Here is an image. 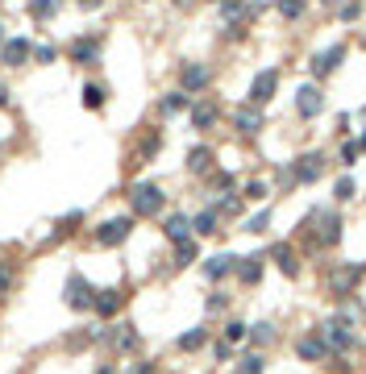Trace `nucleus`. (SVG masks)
I'll use <instances>...</instances> for the list:
<instances>
[{
	"mask_svg": "<svg viewBox=\"0 0 366 374\" xmlns=\"http://www.w3.org/2000/svg\"><path fill=\"white\" fill-rule=\"evenodd\" d=\"M8 283L13 279H8V271H4V262H0V291H8Z\"/></svg>",
	"mask_w": 366,
	"mask_h": 374,
	"instance_id": "nucleus-43",
	"label": "nucleus"
},
{
	"mask_svg": "<svg viewBox=\"0 0 366 374\" xmlns=\"http://www.w3.org/2000/svg\"><path fill=\"white\" fill-rule=\"evenodd\" d=\"M183 108H187V92L163 96V112H167V117H175V112H183Z\"/></svg>",
	"mask_w": 366,
	"mask_h": 374,
	"instance_id": "nucleus-27",
	"label": "nucleus"
},
{
	"mask_svg": "<svg viewBox=\"0 0 366 374\" xmlns=\"http://www.w3.org/2000/svg\"><path fill=\"white\" fill-rule=\"evenodd\" d=\"M191 262H196V241L187 237V241L175 245V266H191Z\"/></svg>",
	"mask_w": 366,
	"mask_h": 374,
	"instance_id": "nucleus-26",
	"label": "nucleus"
},
{
	"mask_svg": "<svg viewBox=\"0 0 366 374\" xmlns=\"http://www.w3.org/2000/svg\"><path fill=\"white\" fill-rule=\"evenodd\" d=\"M267 366H263V354H246L241 362H237V374H263Z\"/></svg>",
	"mask_w": 366,
	"mask_h": 374,
	"instance_id": "nucleus-29",
	"label": "nucleus"
},
{
	"mask_svg": "<svg viewBox=\"0 0 366 374\" xmlns=\"http://www.w3.org/2000/svg\"><path fill=\"white\" fill-rule=\"evenodd\" d=\"M80 4H84V8H92V4H100V0H80Z\"/></svg>",
	"mask_w": 366,
	"mask_h": 374,
	"instance_id": "nucleus-46",
	"label": "nucleus"
},
{
	"mask_svg": "<svg viewBox=\"0 0 366 374\" xmlns=\"http://www.w3.org/2000/svg\"><path fill=\"white\" fill-rule=\"evenodd\" d=\"M71 58H75V63H84V67H92V63L100 58V42H92V38H80V42L71 46Z\"/></svg>",
	"mask_w": 366,
	"mask_h": 374,
	"instance_id": "nucleus-21",
	"label": "nucleus"
},
{
	"mask_svg": "<svg viewBox=\"0 0 366 374\" xmlns=\"http://www.w3.org/2000/svg\"><path fill=\"white\" fill-rule=\"evenodd\" d=\"M250 337V325H241V321H229L225 325V341L229 345H237V341H246Z\"/></svg>",
	"mask_w": 366,
	"mask_h": 374,
	"instance_id": "nucleus-30",
	"label": "nucleus"
},
{
	"mask_svg": "<svg viewBox=\"0 0 366 374\" xmlns=\"http://www.w3.org/2000/svg\"><path fill=\"white\" fill-rule=\"evenodd\" d=\"M204 341H208V328H191V333L179 337V349H200Z\"/></svg>",
	"mask_w": 366,
	"mask_h": 374,
	"instance_id": "nucleus-28",
	"label": "nucleus"
},
{
	"mask_svg": "<svg viewBox=\"0 0 366 374\" xmlns=\"http://www.w3.org/2000/svg\"><path fill=\"white\" fill-rule=\"evenodd\" d=\"M130 233H134V217H113V221H104L96 229V241L100 245H121Z\"/></svg>",
	"mask_w": 366,
	"mask_h": 374,
	"instance_id": "nucleus-4",
	"label": "nucleus"
},
{
	"mask_svg": "<svg viewBox=\"0 0 366 374\" xmlns=\"http://www.w3.org/2000/svg\"><path fill=\"white\" fill-rule=\"evenodd\" d=\"M274 88H279V71H258V75H254V84H250V104H254V108H263V104L274 96Z\"/></svg>",
	"mask_w": 366,
	"mask_h": 374,
	"instance_id": "nucleus-6",
	"label": "nucleus"
},
{
	"mask_svg": "<svg viewBox=\"0 0 366 374\" xmlns=\"http://www.w3.org/2000/svg\"><path fill=\"white\" fill-rule=\"evenodd\" d=\"M204 275H208V279L237 275V258H233V254H217V258H208V262H204Z\"/></svg>",
	"mask_w": 366,
	"mask_h": 374,
	"instance_id": "nucleus-18",
	"label": "nucleus"
},
{
	"mask_svg": "<svg viewBox=\"0 0 366 374\" xmlns=\"http://www.w3.org/2000/svg\"><path fill=\"white\" fill-rule=\"evenodd\" d=\"M179 79H183V92H204L213 75H208V67H204V63H187Z\"/></svg>",
	"mask_w": 366,
	"mask_h": 374,
	"instance_id": "nucleus-13",
	"label": "nucleus"
},
{
	"mask_svg": "<svg viewBox=\"0 0 366 374\" xmlns=\"http://www.w3.org/2000/svg\"><path fill=\"white\" fill-rule=\"evenodd\" d=\"M34 58H38V63H50V58H54V50H50V46H38V50H34Z\"/></svg>",
	"mask_w": 366,
	"mask_h": 374,
	"instance_id": "nucleus-40",
	"label": "nucleus"
},
{
	"mask_svg": "<svg viewBox=\"0 0 366 374\" xmlns=\"http://www.w3.org/2000/svg\"><path fill=\"white\" fill-rule=\"evenodd\" d=\"M308 229H313V241H317V245H333V241H341V212H333V208H317V212L308 217Z\"/></svg>",
	"mask_w": 366,
	"mask_h": 374,
	"instance_id": "nucleus-2",
	"label": "nucleus"
},
{
	"mask_svg": "<svg viewBox=\"0 0 366 374\" xmlns=\"http://www.w3.org/2000/svg\"><path fill=\"white\" fill-rule=\"evenodd\" d=\"M217 358H221V362H225V358H233V345H229V341H221V345H217Z\"/></svg>",
	"mask_w": 366,
	"mask_h": 374,
	"instance_id": "nucleus-41",
	"label": "nucleus"
},
{
	"mask_svg": "<svg viewBox=\"0 0 366 374\" xmlns=\"http://www.w3.org/2000/svg\"><path fill=\"white\" fill-rule=\"evenodd\" d=\"M117 308H121V291H117V287L96 291V299H92V312H96V316H117Z\"/></svg>",
	"mask_w": 366,
	"mask_h": 374,
	"instance_id": "nucleus-16",
	"label": "nucleus"
},
{
	"mask_svg": "<svg viewBox=\"0 0 366 374\" xmlns=\"http://www.w3.org/2000/svg\"><path fill=\"white\" fill-rule=\"evenodd\" d=\"M221 308H225V295H221V291H217V295H213V299H208V312H221Z\"/></svg>",
	"mask_w": 366,
	"mask_h": 374,
	"instance_id": "nucleus-39",
	"label": "nucleus"
},
{
	"mask_svg": "<svg viewBox=\"0 0 366 374\" xmlns=\"http://www.w3.org/2000/svg\"><path fill=\"white\" fill-rule=\"evenodd\" d=\"M320 171H324V158H320L317 150H313V154L296 158V167H291V179H296V183H317Z\"/></svg>",
	"mask_w": 366,
	"mask_h": 374,
	"instance_id": "nucleus-7",
	"label": "nucleus"
},
{
	"mask_svg": "<svg viewBox=\"0 0 366 374\" xmlns=\"http://www.w3.org/2000/svg\"><path fill=\"white\" fill-rule=\"evenodd\" d=\"M341 58H346V46H341V42H337V46H329V50H320L317 58H313V75H317V79L333 75V71L341 67Z\"/></svg>",
	"mask_w": 366,
	"mask_h": 374,
	"instance_id": "nucleus-9",
	"label": "nucleus"
},
{
	"mask_svg": "<svg viewBox=\"0 0 366 374\" xmlns=\"http://www.w3.org/2000/svg\"><path fill=\"white\" fill-rule=\"evenodd\" d=\"M217 117H221L217 104H196V108H191V125H196V129H213Z\"/></svg>",
	"mask_w": 366,
	"mask_h": 374,
	"instance_id": "nucleus-22",
	"label": "nucleus"
},
{
	"mask_svg": "<svg viewBox=\"0 0 366 374\" xmlns=\"http://www.w3.org/2000/svg\"><path fill=\"white\" fill-rule=\"evenodd\" d=\"M358 279H362V271H358V266H337V271L329 275V287H333V295H337V299H346V295L358 287Z\"/></svg>",
	"mask_w": 366,
	"mask_h": 374,
	"instance_id": "nucleus-8",
	"label": "nucleus"
},
{
	"mask_svg": "<svg viewBox=\"0 0 366 374\" xmlns=\"http://www.w3.org/2000/svg\"><path fill=\"white\" fill-rule=\"evenodd\" d=\"M320 341L329 345V354H333V349H337V354H341V349H350V345H354L350 321H337V316H333V321H324V325H320Z\"/></svg>",
	"mask_w": 366,
	"mask_h": 374,
	"instance_id": "nucleus-3",
	"label": "nucleus"
},
{
	"mask_svg": "<svg viewBox=\"0 0 366 374\" xmlns=\"http://www.w3.org/2000/svg\"><path fill=\"white\" fill-rule=\"evenodd\" d=\"M63 295H67V308H75V312H88L92 299H96V291L88 287V279H84V275H71Z\"/></svg>",
	"mask_w": 366,
	"mask_h": 374,
	"instance_id": "nucleus-5",
	"label": "nucleus"
},
{
	"mask_svg": "<svg viewBox=\"0 0 366 374\" xmlns=\"http://www.w3.org/2000/svg\"><path fill=\"white\" fill-rule=\"evenodd\" d=\"M296 354H300L304 362H324V358H329V345L320 341V333H308V337L296 341Z\"/></svg>",
	"mask_w": 366,
	"mask_h": 374,
	"instance_id": "nucleus-11",
	"label": "nucleus"
},
{
	"mask_svg": "<svg viewBox=\"0 0 366 374\" xmlns=\"http://www.w3.org/2000/svg\"><path fill=\"white\" fill-rule=\"evenodd\" d=\"M58 8V0H34V17H50Z\"/></svg>",
	"mask_w": 366,
	"mask_h": 374,
	"instance_id": "nucleus-36",
	"label": "nucleus"
},
{
	"mask_svg": "<svg viewBox=\"0 0 366 374\" xmlns=\"http://www.w3.org/2000/svg\"><path fill=\"white\" fill-rule=\"evenodd\" d=\"M320 108H324V96H320V88H300V92H296V112H300L304 121L320 117Z\"/></svg>",
	"mask_w": 366,
	"mask_h": 374,
	"instance_id": "nucleus-10",
	"label": "nucleus"
},
{
	"mask_svg": "<svg viewBox=\"0 0 366 374\" xmlns=\"http://www.w3.org/2000/svg\"><path fill=\"white\" fill-rule=\"evenodd\" d=\"M163 204H167V195H163L158 183H134L130 187V208H134V217H158Z\"/></svg>",
	"mask_w": 366,
	"mask_h": 374,
	"instance_id": "nucleus-1",
	"label": "nucleus"
},
{
	"mask_svg": "<svg viewBox=\"0 0 366 374\" xmlns=\"http://www.w3.org/2000/svg\"><path fill=\"white\" fill-rule=\"evenodd\" d=\"M263 195H267V183H263V179L246 183V200H263Z\"/></svg>",
	"mask_w": 366,
	"mask_h": 374,
	"instance_id": "nucleus-37",
	"label": "nucleus"
},
{
	"mask_svg": "<svg viewBox=\"0 0 366 374\" xmlns=\"http://www.w3.org/2000/svg\"><path fill=\"white\" fill-rule=\"evenodd\" d=\"M250 341H254V345H271V341H274V325H271V321L250 325Z\"/></svg>",
	"mask_w": 366,
	"mask_h": 374,
	"instance_id": "nucleus-25",
	"label": "nucleus"
},
{
	"mask_svg": "<svg viewBox=\"0 0 366 374\" xmlns=\"http://www.w3.org/2000/svg\"><path fill=\"white\" fill-rule=\"evenodd\" d=\"M233 125H237L246 138H254V134L263 129V112H258L254 104H246V108H237V112H233Z\"/></svg>",
	"mask_w": 366,
	"mask_h": 374,
	"instance_id": "nucleus-15",
	"label": "nucleus"
},
{
	"mask_svg": "<svg viewBox=\"0 0 366 374\" xmlns=\"http://www.w3.org/2000/svg\"><path fill=\"white\" fill-rule=\"evenodd\" d=\"M237 279L246 283V287H254V283L263 279V258H258V254H254V258H241V262H237Z\"/></svg>",
	"mask_w": 366,
	"mask_h": 374,
	"instance_id": "nucleus-20",
	"label": "nucleus"
},
{
	"mask_svg": "<svg viewBox=\"0 0 366 374\" xmlns=\"http://www.w3.org/2000/svg\"><path fill=\"white\" fill-rule=\"evenodd\" d=\"M96 374H117V370H113V366H100V370H96Z\"/></svg>",
	"mask_w": 366,
	"mask_h": 374,
	"instance_id": "nucleus-45",
	"label": "nucleus"
},
{
	"mask_svg": "<svg viewBox=\"0 0 366 374\" xmlns=\"http://www.w3.org/2000/svg\"><path fill=\"white\" fill-rule=\"evenodd\" d=\"M341 162H346V167L358 162V141H346V146H341Z\"/></svg>",
	"mask_w": 366,
	"mask_h": 374,
	"instance_id": "nucleus-35",
	"label": "nucleus"
},
{
	"mask_svg": "<svg viewBox=\"0 0 366 374\" xmlns=\"http://www.w3.org/2000/svg\"><path fill=\"white\" fill-rule=\"evenodd\" d=\"M100 104H104V88L100 84H88L84 88V108H100Z\"/></svg>",
	"mask_w": 366,
	"mask_h": 374,
	"instance_id": "nucleus-31",
	"label": "nucleus"
},
{
	"mask_svg": "<svg viewBox=\"0 0 366 374\" xmlns=\"http://www.w3.org/2000/svg\"><path fill=\"white\" fill-rule=\"evenodd\" d=\"M333 195H337V204L354 200V179H350V175H346V179H337V187H333Z\"/></svg>",
	"mask_w": 366,
	"mask_h": 374,
	"instance_id": "nucleus-33",
	"label": "nucleus"
},
{
	"mask_svg": "<svg viewBox=\"0 0 366 374\" xmlns=\"http://www.w3.org/2000/svg\"><path fill=\"white\" fill-rule=\"evenodd\" d=\"M4 96H8V92H4V88H0V104H4Z\"/></svg>",
	"mask_w": 366,
	"mask_h": 374,
	"instance_id": "nucleus-48",
	"label": "nucleus"
},
{
	"mask_svg": "<svg viewBox=\"0 0 366 374\" xmlns=\"http://www.w3.org/2000/svg\"><path fill=\"white\" fill-rule=\"evenodd\" d=\"M213 158H217V154H213L208 146H196V150L187 154V171H191V175H208V171H213Z\"/></svg>",
	"mask_w": 366,
	"mask_h": 374,
	"instance_id": "nucleus-19",
	"label": "nucleus"
},
{
	"mask_svg": "<svg viewBox=\"0 0 366 374\" xmlns=\"http://www.w3.org/2000/svg\"><path fill=\"white\" fill-rule=\"evenodd\" d=\"M358 150H366V134H362V141H358Z\"/></svg>",
	"mask_w": 366,
	"mask_h": 374,
	"instance_id": "nucleus-47",
	"label": "nucleus"
},
{
	"mask_svg": "<svg viewBox=\"0 0 366 374\" xmlns=\"http://www.w3.org/2000/svg\"><path fill=\"white\" fill-rule=\"evenodd\" d=\"M324 4H337V0H324Z\"/></svg>",
	"mask_w": 366,
	"mask_h": 374,
	"instance_id": "nucleus-49",
	"label": "nucleus"
},
{
	"mask_svg": "<svg viewBox=\"0 0 366 374\" xmlns=\"http://www.w3.org/2000/svg\"><path fill=\"white\" fill-rule=\"evenodd\" d=\"M241 4H246V0H225V17H233V13H241Z\"/></svg>",
	"mask_w": 366,
	"mask_h": 374,
	"instance_id": "nucleus-42",
	"label": "nucleus"
},
{
	"mask_svg": "<svg viewBox=\"0 0 366 374\" xmlns=\"http://www.w3.org/2000/svg\"><path fill=\"white\" fill-rule=\"evenodd\" d=\"M354 17H358V4H354V0H350V4H341V21H354Z\"/></svg>",
	"mask_w": 366,
	"mask_h": 374,
	"instance_id": "nucleus-38",
	"label": "nucleus"
},
{
	"mask_svg": "<svg viewBox=\"0 0 366 374\" xmlns=\"http://www.w3.org/2000/svg\"><path fill=\"white\" fill-rule=\"evenodd\" d=\"M30 54H34V46H30L25 38H8V42H4V50H0V63H4V67H21Z\"/></svg>",
	"mask_w": 366,
	"mask_h": 374,
	"instance_id": "nucleus-14",
	"label": "nucleus"
},
{
	"mask_svg": "<svg viewBox=\"0 0 366 374\" xmlns=\"http://www.w3.org/2000/svg\"><path fill=\"white\" fill-rule=\"evenodd\" d=\"M279 13H283L287 21H296V17L304 13V0H279Z\"/></svg>",
	"mask_w": 366,
	"mask_h": 374,
	"instance_id": "nucleus-34",
	"label": "nucleus"
},
{
	"mask_svg": "<svg viewBox=\"0 0 366 374\" xmlns=\"http://www.w3.org/2000/svg\"><path fill=\"white\" fill-rule=\"evenodd\" d=\"M191 229H196V233H204V237H213V233H217V212L208 208V212L191 217Z\"/></svg>",
	"mask_w": 366,
	"mask_h": 374,
	"instance_id": "nucleus-24",
	"label": "nucleus"
},
{
	"mask_svg": "<svg viewBox=\"0 0 366 374\" xmlns=\"http://www.w3.org/2000/svg\"><path fill=\"white\" fill-rule=\"evenodd\" d=\"M163 233L171 237L175 245H179V241H187V237H191V217H183V212H171V217L163 221Z\"/></svg>",
	"mask_w": 366,
	"mask_h": 374,
	"instance_id": "nucleus-17",
	"label": "nucleus"
},
{
	"mask_svg": "<svg viewBox=\"0 0 366 374\" xmlns=\"http://www.w3.org/2000/svg\"><path fill=\"white\" fill-rule=\"evenodd\" d=\"M100 337H104V341H113L117 349H134V345H137V333L130 325L121 328V333H100Z\"/></svg>",
	"mask_w": 366,
	"mask_h": 374,
	"instance_id": "nucleus-23",
	"label": "nucleus"
},
{
	"mask_svg": "<svg viewBox=\"0 0 366 374\" xmlns=\"http://www.w3.org/2000/svg\"><path fill=\"white\" fill-rule=\"evenodd\" d=\"M271 262L287 275V279H296V275H300V258H296V250H291V245H283V241L271 245Z\"/></svg>",
	"mask_w": 366,
	"mask_h": 374,
	"instance_id": "nucleus-12",
	"label": "nucleus"
},
{
	"mask_svg": "<svg viewBox=\"0 0 366 374\" xmlns=\"http://www.w3.org/2000/svg\"><path fill=\"white\" fill-rule=\"evenodd\" d=\"M267 225H271V212L263 208L258 217H250V221H246V233H267Z\"/></svg>",
	"mask_w": 366,
	"mask_h": 374,
	"instance_id": "nucleus-32",
	"label": "nucleus"
},
{
	"mask_svg": "<svg viewBox=\"0 0 366 374\" xmlns=\"http://www.w3.org/2000/svg\"><path fill=\"white\" fill-rule=\"evenodd\" d=\"M130 374H150V366H146V362H141V366H134V370Z\"/></svg>",
	"mask_w": 366,
	"mask_h": 374,
	"instance_id": "nucleus-44",
	"label": "nucleus"
}]
</instances>
